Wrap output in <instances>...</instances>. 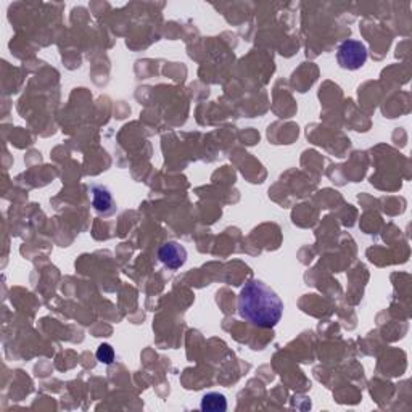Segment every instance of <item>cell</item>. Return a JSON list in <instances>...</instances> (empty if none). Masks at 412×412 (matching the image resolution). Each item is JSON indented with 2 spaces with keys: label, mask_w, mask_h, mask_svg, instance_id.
Here are the masks:
<instances>
[{
  "label": "cell",
  "mask_w": 412,
  "mask_h": 412,
  "mask_svg": "<svg viewBox=\"0 0 412 412\" xmlns=\"http://www.w3.org/2000/svg\"><path fill=\"white\" fill-rule=\"evenodd\" d=\"M238 314L260 329H273L284 314V303L269 285L253 279L238 295Z\"/></svg>",
  "instance_id": "obj_1"
},
{
  "label": "cell",
  "mask_w": 412,
  "mask_h": 412,
  "mask_svg": "<svg viewBox=\"0 0 412 412\" xmlns=\"http://www.w3.org/2000/svg\"><path fill=\"white\" fill-rule=\"evenodd\" d=\"M336 62L343 69L356 71L367 62V49L360 41H343L336 49Z\"/></svg>",
  "instance_id": "obj_2"
},
{
  "label": "cell",
  "mask_w": 412,
  "mask_h": 412,
  "mask_svg": "<svg viewBox=\"0 0 412 412\" xmlns=\"http://www.w3.org/2000/svg\"><path fill=\"white\" fill-rule=\"evenodd\" d=\"M158 258H160V261L166 268L176 271L185 264L187 250L181 243L168 242L158 250Z\"/></svg>",
  "instance_id": "obj_3"
},
{
  "label": "cell",
  "mask_w": 412,
  "mask_h": 412,
  "mask_svg": "<svg viewBox=\"0 0 412 412\" xmlns=\"http://www.w3.org/2000/svg\"><path fill=\"white\" fill-rule=\"evenodd\" d=\"M92 205L95 208V211L103 214V216H110V214L116 213L113 196H111L108 189H105L102 185L92 187Z\"/></svg>",
  "instance_id": "obj_4"
},
{
  "label": "cell",
  "mask_w": 412,
  "mask_h": 412,
  "mask_svg": "<svg viewBox=\"0 0 412 412\" xmlns=\"http://www.w3.org/2000/svg\"><path fill=\"white\" fill-rule=\"evenodd\" d=\"M201 411L203 412H226L227 411V400L222 393H206L201 398Z\"/></svg>",
  "instance_id": "obj_5"
},
{
  "label": "cell",
  "mask_w": 412,
  "mask_h": 412,
  "mask_svg": "<svg viewBox=\"0 0 412 412\" xmlns=\"http://www.w3.org/2000/svg\"><path fill=\"white\" fill-rule=\"evenodd\" d=\"M97 359L103 364H111L115 360V350L106 343L100 345L97 350Z\"/></svg>",
  "instance_id": "obj_6"
}]
</instances>
